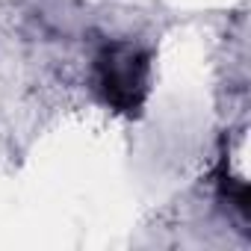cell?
<instances>
[{"label":"cell","instance_id":"obj_1","mask_svg":"<svg viewBox=\"0 0 251 251\" xmlns=\"http://www.w3.org/2000/svg\"><path fill=\"white\" fill-rule=\"evenodd\" d=\"M92 89L118 115H139L151 95V56L130 39L98 48L92 59Z\"/></svg>","mask_w":251,"mask_h":251}]
</instances>
